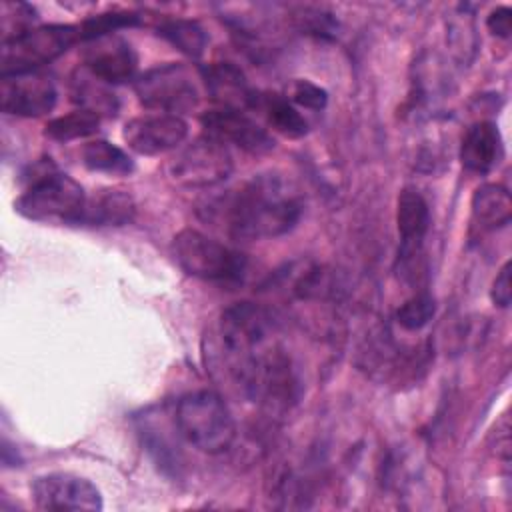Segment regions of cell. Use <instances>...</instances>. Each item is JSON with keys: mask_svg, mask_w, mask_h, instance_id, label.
<instances>
[{"mask_svg": "<svg viewBox=\"0 0 512 512\" xmlns=\"http://www.w3.org/2000/svg\"><path fill=\"white\" fill-rule=\"evenodd\" d=\"M296 22L300 30L316 36H332L336 32V22L332 20V14L320 10V8H300L296 14Z\"/></svg>", "mask_w": 512, "mask_h": 512, "instance_id": "cell-26", "label": "cell"}, {"mask_svg": "<svg viewBox=\"0 0 512 512\" xmlns=\"http://www.w3.org/2000/svg\"><path fill=\"white\" fill-rule=\"evenodd\" d=\"M436 314V300L428 292H418L396 310V322L406 332L422 330Z\"/></svg>", "mask_w": 512, "mask_h": 512, "instance_id": "cell-23", "label": "cell"}, {"mask_svg": "<svg viewBox=\"0 0 512 512\" xmlns=\"http://www.w3.org/2000/svg\"><path fill=\"white\" fill-rule=\"evenodd\" d=\"M82 64L106 84H122L134 80L138 56L132 44L120 34H102L82 42Z\"/></svg>", "mask_w": 512, "mask_h": 512, "instance_id": "cell-10", "label": "cell"}, {"mask_svg": "<svg viewBox=\"0 0 512 512\" xmlns=\"http://www.w3.org/2000/svg\"><path fill=\"white\" fill-rule=\"evenodd\" d=\"M288 100L292 104H298L306 110H322L328 102V94L324 88H320L318 84L310 82V80H294L290 86V96Z\"/></svg>", "mask_w": 512, "mask_h": 512, "instance_id": "cell-25", "label": "cell"}, {"mask_svg": "<svg viewBox=\"0 0 512 512\" xmlns=\"http://www.w3.org/2000/svg\"><path fill=\"white\" fill-rule=\"evenodd\" d=\"M36 10L24 2H2L0 6V26H2V42L12 40L30 28H34Z\"/></svg>", "mask_w": 512, "mask_h": 512, "instance_id": "cell-24", "label": "cell"}, {"mask_svg": "<svg viewBox=\"0 0 512 512\" xmlns=\"http://www.w3.org/2000/svg\"><path fill=\"white\" fill-rule=\"evenodd\" d=\"M56 86L42 72H20L2 76L0 106L2 112L22 118H38L56 106Z\"/></svg>", "mask_w": 512, "mask_h": 512, "instance_id": "cell-9", "label": "cell"}, {"mask_svg": "<svg viewBox=\"0 0 512 512\" xmlns=\"http://www.w3.org/2000/svg\"><path fill=\"white\" fill-rule=\"evenodd\" d=\"M84 188L54 166L38 172L32 184L20 194L14 208L28 220L78 224L86 206Z\"/></svg>", "mask_w": 512, "mask_h": 512, "instance_id": "cell-4", "label": "cell"}, {"mask_svg": "<svg viewBox=\"0 0 512 512\" xmlns=\"http://www.w3.org/2000/svg\"><path fill=\"white\" fill-rule=\"evenodd\" d=\"M490 298L498 308H508L510 306V298H512V290H510V262H506L490 288Z\"/></svg>", "mask_w": 512, "mask_h": 512, "instance_id": "cell-27", "label": "cell"}, {"mask_svg": "<svg viewBox=\"0 0 512 512\" xmlns=\"http://www.w3.org/2000/svg\"><path fill=\"white\" fill-rule=\"evenodd\" d=\"M206 136L216 138L222 144H234L250 154H264L274 148V138L242 110L214 108L200 118Z\"/></svg>", "mask_w": 512, "mask_h": 512, "instance_id": "cell-13", "label": "cell"}, {"mask_svg": "<svg viewBox=\"0 0 512 512\" xmlns=\"http://www.w3.org/2000/svg\"><path fill=\"white\" fill-rule=\"evenodd\" d=\"M180 438L204 454H222L236 440V422L220 394L196 390L184 394L174 410Z\"/></svg>", "mask_w": 512, "mask_h": 512, "instance_id": "cell-2", "label": "cell"}, {"mask_svg": "<svg viewBox=\"0 0 512 512\" xmlns=\"http://www.w3.org/2000/svg\"><path fill=\"white\" fill-rule=\"evenodd\" d=\"M158 34L190 58H200L208 42L204 28L198 22L184 20V18L162 22L158 26Z\"/></svg>", "mask_w": 512, "mask_h": 512, "instance_id": "cell-21", "label": "cell"}, {"mask_svg": "<svg viewBox=\"0 0 512 512\" xmlns=\"http://www.w3.org/2000/svg\"><path fill=\"white\" fill-rule=\"evenodd\" d=\"M486 26L494 36L508 40L512 34V10L508 6H498L496 10L490 12Z\"/></svg>", "mask_w": 512, "mask_h": 512, "instance_id": "cell-28", "label": "cell"}, {"mask_svg": "<svg viewBox=\"0 0 512 512\" xmlns=\"http://www.w3.org/2000/svg\"><path fill=\"white\" fill-rule=\"evenodd\" d=\"M32 496L38 510H102L100 490L86 478L70 472H50L32 482Z\"/></svg>", "mask_w": 512, "mask_h": 512, "instance_id": "cell-8", "label": "cell"}, {"mask_svg": "<svg viewBox=\"0 0 512 512\" xmlns=\"http://www.w3.org/2000/svg\"><path fill=\"white\" fill-rule=\"evenodd\" d=\"M76 42H82L78 24L34 26L28 32L2 42L0 72L2 76L34 72L38 66L62 56Z\"/></svg>", "mask_w": 512, "mask_h": 512, "instance_id": "cell-5", "label": "cell"}, {"mask_svg": "<svg viewBox=\"0 0 512 512\" xmlns=\"http://www.w3.org/2000/svg\"><path fill=\"white\" fill-rule=\"evenodd\" d=\"M472 220L482 230H496L512 218L510 192L500 184H482L474 190L470 200Z\"/></svg>", "mask_w": 512, "mask_h": 512, "instance_id": "cell-18", "label": "cell"}, {"mask_svg": "<svg viewBox=\"0 0 512 512\" xmlns=\"http://www.w3.org/2000/svg\"><path fill=\"white\" fill-rule=\"evenodd\" d=\"M134 90L146 108L176 116L198 108L202 96L196 74L180 62L146 70L136 78Z\"/></svg>", "mask_w": 512, "mask_h": 512, "instance_id": "cell-6", "label": "cell"}, {"mask_svg": "<svg viewBox=\"0 0 512 512\" xmlns=\"http://www.w3.org/2000/svg\"><path fill=\"white\" fill-rule=\"evenodd\" d=\"M504 158V144L494 122L480 120L472 124L460 144V162L468 172L488 174Z\"/></svg>", "mask_w": 512, "mask_h": 512, "instance_id": "cell-15", "label": "cell"}, {"mask_svg": "<svg viewBox=\"0 0 512 512\" xmlns=\"http://www.w3.org/2000/svg\"><path fill=\"white\" fill-rule=\"evenodd\" d=\"M134 216V200L122 190H98L88 196L78 224L120 226Z\"/></svg>", "mask_w": 512, "mask_h": 512, "instance_id": "cell-16", "label": "cell"}, {"mask_svg": "<svg viewBox=\"0 0 512 512\" xmlns=\"http://www.w3.org/2000/svg\"><path fill=\"white\" fill-rule=\"evenodd\" d=\"M98 126H100V116L78 108L74 112H68L64 116L50 120L44 128V134L54 142H70V140L96 134Z\"/></svg>", "mask_w": 512, "mask_h": 512, "instance_id": "cell-22", "label": "cell"}, {"mask_svg": "<svg viewBox=\"0 0 512 512\" xmlns=\"http://www.w3.org/2000/svg\"><path fill=\"white\" fill-rule=\"evenodd\" d=\"M232 154L226 144L212 136H200L166 162V176L182 188H208L226 180L232 172Z\"/></svg>", "mask_w": 512, "mask_h": 512, "instance_id": "cell-7", "label": "cell"}, {"mask_svg": "<svg viewBox=\"0 0 512 512\" xmlns=\"http://www.w3.org/2000/svg\"><path fill=\"white\" fill-rule=\"evenodd\" d=\"M72 100L96 116H114L118 110V98L110 84L90 74L86 68L78 70L70 82Z\"/></svg>", "mask_w": 512, "mask_h": 512, "instance_id": "cell-19", "label": "cell"}, {"mask_svg": "<svg viewBox=\"0 0 512 512\" xmlns=\"http://www.w3.org/2000/svg\"><path fill=\"white\" fill-rule=\"evenodd\" d=\"M202 82L208 96L220 108L248 110L254 108L256 90L250 88L244 72L232 62H214L202 70Z\"/></svg>", "mask_w": 512, "mask_h": 512, "instance_id": "cell-14", "label": "cell"}, {"mask_svg": "<svg viewBox=\"0 0 512 512\" xmlns=\"http://www.w3.org/2000/svg\"><path fill=\"white\" fill-rule=\"evenodd\" d=\"M80 160L88 170L110 176H126L134 170L132 158L108 140L86 142L80 150Z\"/></svg>", "mask_w": 512, "mask_h": 512, "instance_id": "cell-20", "label": "cell"}, {"mask_svg": "<svg viewBox=\"0 0 512 512\" xmlns=\"http://www.w3.org/2000/svg\"><path fill=\"white\" fill-rule=\"evenodd\" d=\"M172 252L186 274L214 284H240L248 270L242 252L194 228H184L174 236Z\"/></svg>", "mask_w": 512, "mask_h": 512, "instance_id": "cell-3", "label": "cell"}, {"mask_svg": "<svg viewBox=\"0 0 512 512\" xmlns=\"http://www.w3.org/2000/svg\"><path fill=\"white\" fill-rule=\"evenodd\" d=\"M124 142L142 156H158L178 148L188 136V124L176 114H144L126 122Z\"/></svg>", "mask_w": 512, "mask_h": 512, "instance_id": "cell-11", "label": "cell"}, {"mask_svg": "<svg viewBox=\"0 0 512 512\" xmlns=\"http://www.w3.org/2000/svg\"><path fill=\"white\" fill-rule=\"evenodd\" d=\"M396 226L400 234V270L404 276H414V264H418L422 256L424 238L430 230V208L426 198L416 188H404L398 194Z\"/></svg>", "mask_w": 512, "mask_h": 512, "instance_id": "cell-12", "label": "cell"}, {"mask_svg": "<svg viewBox=\"0 0 512 512\" xmlns=\"http://www.w3.org/2000/svg\"><path fill=\"white\" fill-rule=\"evenodd\" d=\"M254 110H258L266 124L286 138H302L308 132V122L284 94L258 92Z\"/></svg>", "mask_w": 512, "mask_h": 512, "instance_id": "cell-17", "label": "cell"}, {"mask_svg": "<svg viewBox=\"0 0 512 512\" xmlns=\"http://www.w3.org/2000/svg\"><path fill=\"white\" fill-rule=\"evenodd\" d=\"M302 196L282 174H258L202 206V218L234 240H266L290 232L302 216Z\"/></svg>", "mask_w": 512, "mask_h": 512, "instance_id": "cell-1", "label": "cell"}]
</instances>
